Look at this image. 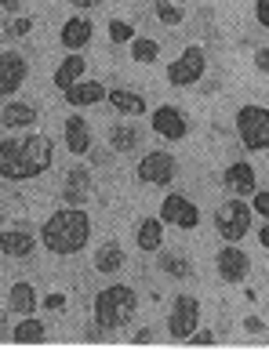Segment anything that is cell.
Instances as JSON below:
<instances>
[{
  "label": "cell",
  "mask_w": 269,
  "mask_h": 352,
  "mask_svg": "<svg viewBox=\"0 0 269 352\" xmlns=\"http://www.w3.org/2000/svg\"><path fill=\"white\" fill-rule=\"evenodd\" d=\"M51 160H55V146L47 135H25V138H4L0 142V178L8 182H30L41 178Z\"/></svg>",
  "instance_id": "1"
},
{
  "label": "cell",
  "mask_w": 269,
  "mask_h": 352,
  "mask_svg": "<svg viewBox=\"0 0 269 352\" xmlns=\"http://www.w3.org/2000/svg\"><path fill=\"white\" fill-rule=\"evenodd\" d=\"M87 240H92V218H87V211H80V207H62V211H55L44 229H41V243L47 247L51 254H80Z\"/></svg>",
  "instance_id": "2"
},
{
  "label": "cell",
  "mask_w": 269,
  "mask_h": 352,
  "mask_svg": "<svg viewBox=\"0 0 269 352\" xmlns=\"http://www.w3.org/2000/svg\"><path fill=\"white\" fill-rule=\"evenodd\" d=\"M135 309H138V294H135V287H127V283L106 287V291H98L95 302H92L95 323H98L106 334L127 327V323L135 320Z\"/></svg>",
  "instance_id": "3"
},
{
  "label": "cell",
  "mask_w": 269,
  "mask_h": 352,
  "mask_svg": "<svg viewBox=\"0 0 269 352\" xmlns=\"http://www.w3.org/2000/svg\"><path fill=\"white\" fill-rule=\"evenodd\" d=\"M237 138L251 153L269 149V109L266 106H240L237 109Z\"/></svg>",
  "instance_id": "4"
},
{
  "label": "cell",
  "mask_w": 269,
  "mask_h": 352,
  "mask_svg": "<svg viewBox=\"0 0 269 352\" xmlns=\"http://www.w3.org/2000/svg\"><path fill=\"white\" fill-rule=\"evenodd\" d=\"M215 229H219V236L237 243L244 240L251 232V204H244L240 197H229L215 207Z\"/></svg>",
  "instance_id": "5"
},
{
  "label": "cell",
  "mask_w": 269,
  "mask_h": 352,
  "mask_svg": "<svg viewBox=\"0 0 269 352\" xmlns=\"http://www.w3.org/2000/svg\"><path fill=\"white\" fill-rule=\"evenodd\" d=\"M200 327V302L193 294H178L168 312V334L175 342H189V334Z\"/></svg>",
  "instance_id": "6"
},
{
  "label": "cell",
  "mask_w": 269,
  "mask_h": 352,
  "mask_svg": "<svg viewBox=\"0 0 269 352\" xmlns=\"http://www.w3.org/2000/svg\"><path fill=\"white\" fill-rule=\"evenodd\" d=\"M204 73H208V58H204L200 47L189 44L182 55L168 66V84L171 87H193V84L204 80Z\"/></svg>",
  "instance_id": "7"
},
{
  "label": "cell",
  "mask_w": 269,
  "mask_h": 352,
  "mask_svg": "<svg viewBox=\"0 0 269 352\" xmlns=\"http://www.w3.org/2000/svg\"><path fill=\"white\" fill-rule=\"evenodd\" d=\"M135 175H138V182H146V186H168V182H175V175H178V164H175L171 153L153 149L138 160Z\"/></svg>",
  "instance_id": "8"
},
{
  "label": "cell",
  "mask_w": 269,
  "mask_h": 352,
  "mask_svg": "<svg viewBox=\"0 0 269 352\" xmlns=\"http://www.w3.org/2000/svg\"><path fill=\"white\" fill-rule=\"evenodd\" d=\"M160 221L164 226H175V229H186V232H193L200 226V211H197V204L182 197V192H171V197H164L160 204Z\"/></svg>",
  "instance_id": "9"
},
{
  "label": "cell",
  "mask_w": 269,
  "mask_h": 352,
  "mask_svg": "<svg viewBox=\"0 0 269 352\" xmlns=\"http://www.w3.org/2000/svg\"><path fill=\"white\" fill-rule=\"evenodd\" d=\"M30 76V62L19 51H0V98H11Z\"/></svg>",
  "instance_id": "10"
},
{
  "label": "cell",
  "mask_w": 269,
  "mask_h": 352,
  "mask_svg": "<svg viewBox=\"0 0 269 352\" xmlns=\"http://www.w3.org/2000/svg\"><path fill=\"white\" fill-rule=\"evenodd\" d=\"M149 124H153V131H157L160 138H168V142H182L189 135V120L178 106H160L149 116Z\"/></svg>",
  "instance_id": "11"
},
{
  "label": "cell",
  "mask_w": 269,
  "mask_h": 352,
  "mask_svg": "<svg viewBox=\"0 0 269 352\" xmlns=\"http://www.w3.org/2000/svg\"><path fill=\"white\" fill-rule=\"evenodd\" d=\"M215 265H219V276L226 283H244L251 276V258L240 251L237 243H229L219 251V258H215Z\"/></svg>",
  "instance_id": "12"
},
{
  "label": "cell",
  "mask_w": 269,
  "mask_h": 352,
  "mask_svg": "<svg viewBox=\"0 0 269 352\" xmlns=\"http://www.w3.org/2000/svg\"><path fill=\"white\" fill-rule=\"evenodd\" d=\"M36 251V236L25 226H11L0 232V254L8 258H30Z\"/></svg>",
  "instance_id": "13"
},
{
  "label": "cell",
  "mask_w": 269,
  "mask_h": 352,
  "mask_svg": "<svg viewBox=\"0 0 269 352\" xmlns=\"http://www.w3.org/2000/svg\"><path fill=\"white\" fill-rule=\"evenodd\" d=\"M255 167L248 160H237V164H229L226 167V175H222V186L233 192V197H251L255 192Z\"/></svg>",
  "instance_id": "14"
},
{
  "label": "cell",
  "mask_w": 269,
  "mask_h": 352,
  "mask_svg": "<svg viewBox=\"0 0 269 352\" xmlns=\"http://www.w3.org/2000/svg\"><path fill=\"white\" fill-rule=\"evenodd\" d=\"M106 95H109V91H106V84H98V80H76L73 87H66V91H62V98H66L73 109L98 106V102L106 98Z\"/></svg>",
  "instance_id": "15"
},
{
  "label": "cell",
  "mask_w": 269,
  "mask_h": 352,
  "mask_svg": "<svg viewBox=\"0 0 269 352\" xmlns=\"http://www.w3.org/2000/svg\"><path fill=\"white\" fill-rule=\"evenodd\" d=\"M87 192H92V171H87V167H73V171H66V186H62V204L80 207V204L87 200Z\"/></svg>",
  "instance_id": "16"
},
{
  "label": "cell",
  "mask_w": 269,
  "mask_h": 352,
  "mask_svg": "<svg viewBox=\"0 0 269 352\" xmlns=\"http://www.w3.org/2000/svg\"><path fill=\"white\" fill-rule=\"evenodd\" d=\"M62 138H66V149H69L73 156H84L87 149H92V127H87L84 116H66Z\"/></svg>",
  "instance_id": "17"
},
{
  "label": "cell",
  "mask_w": 269,
  "mask_h": 352,
  "mask_svg": "<svg viewBox=\"0 0 269 352\" xmlns=\"http://www.w3.org/2000/svg\"><path fill=\"white\" fill-rule=\"evenodd\" d=\"M106 102L113 109H117L120 116H146V98L138 95V91H131V87H109V95H106Z\"/></svg>",
  "instance_id": "18"
},
{
  "label": "cell",
  "mask_w": 269,
  "mask_h": 352,
  "mask_svg": "<svg viewBox=\"0 0 269 352\" xmlns=\"http://www.w3.org/2000/svg\"><path fill=\"white\" fill-rule=\"evenodd\" d=\"M58 41H62V47H66V51H84L87 44H92V22L80 19V15H73L66 25H62Z\"/></svg>",
  "instance_id": "19"
},
{
  "label": "cell",
  "mask_w": 269,
  "mask_h": 352,
  "mask_svg": "<svg viewBox=\"0 0 269 352\" xmlns=\"http://www.w3.org/2000/svg\"><path fill=\"white\" fill-rule=\"evenodd\" d=\"M135 243H138V251L157 254L164 247V221L160 218H142V221H138V229H135Z\"/></svg>",
  "instance_id": "20"
},
{
  "label": "cell",
  "mask_w": 269,
  "mask_h": 352,
  "mask_svg": "<svg viewBox=\"0 0 269 352\" xmlns=\"http://www.w3.org/2000/svg\"><path fill=\"white\" fill-rule=\"evenodd\" d=\"M84 69H87V58H80V51H69V58L58 62L55 69V87H73L76 80H84Z\"/></svg>",
  "instance_id": "21"
},
{
  "label": "cell",
  "mask_w": 269,
  "mask_h": 352,
  "mask_svg": "<svg viewBox=\"0 0 269 352\" xmlns=\"http://www.w3.org/2000/svg\"><path fill=\"white\" fill-rule=\"evenodd\" d=\"M8 312H15V316H33L36 312V291L33 283H15L8 291Z\"/></svg>",
  "instance_id": "22"
},
{
  "label": "cell",
  "mask_w": 269,
  "mask_h": 352,
  "mask_svg": "<svg viewBox=\"0 0 269 352\" xmlns=\"http://www.w3.org/2000/svg\"><path fill=\"white\" fill-rule=\"evenodd\" d=\"M95 269L102 272V276H113V272H120L124 269V247L120 243H102L98 251H95Z\"/></svg>",
  "instance_id": "23"
},
{
  "label": "cell",
  "mask_w": 269,
  "mask_h": 352,
  "mask_svg": "<svg viewBox=\"0 0 269 352\" xmlns=\"http://www.w3.org/2000/svg\"><path fill=\"white\" fill-rule=\"evenodd\" d=\"M33 120H36V109L30 102H8V106L0 109V124L11 127V131H15V127H30Z\"/></svg>",
  "instance_id": "24"
},
{
  "label": "cell",
  "mask_w": 269,
  "mask_h": 352,
  "mask_svg": "<svg viewBox=\"0 0 269 352\" xmlns=\"http://www.w3.org/2000/svg\"><path fill=\"white\" fill-rule=\"evenodd\" d=\"M109 146L117 153H131L135 146H142V131H138L135 124H117L109 131Z\"/></svg>",
  "instance_id": "25"
},
{
  "label": "cell",
  "mask_w": 269,
  "mask_h": 352,
  "mask_svg": "<svg viewBox=\"0 0 269 352\" xmlns=\"http://www.w3.org/2000/svg\"><path fill=\"white\" fill-rule=\"evenodd\" d=\"M11 338H15V342H25V345H36V342H44V338H47V327L41 320H33V316H22L15 323V331H11Z\"/></svg>",
  "instance_id": "26"
},
{
  "label": "cell",
  "mask_w": 269,
  "mask_h": 352,
  "mask_svg": "<svg viewBox=\"0 0 269 352\" xmlns=\"http://www.w3.org/2000/svg\"><path fill=\"white\" fill-rule=\"evenodd\" d=\"M160 269L168 272V276H175V280H186L189 276V262H186V254H178V251H164L160 247Z\"/></svg>",
  "instance_id": "27"
},
{
  "label": "cell",
  "mask_w": 269,
  "mask_h": 352,
  "mask_svg": "<svg viewBox=\"0 0 269 352\" xmlns=\"http://www.w3.org/2000/svg\"><path fill=\"white\" fill-rule=\"evenodd\" d=\"M131 58L142 62V66H149V62L160 58V44L153 41V36H135L131 41Z\"/></svg>",
  "instance_id": "28"
},
{
  "label": "cell",
  "mask_w": 269,
  "mask_h": 352,
  "mask_svg": "<svg viewBox=\"0 0 269 352\" xmlns=\"http://www.w3.org/2000/svg\"><path fill=\"white\" fill-rule=\"evenodd\" d=\"M157 19L164 25H178V22L186 19V11L178 8V4H171V0H157Z\"/></svg>",
  "instance_id": "29"
},
{
  "label": "cell",
  "mask_w": 269,
  "mask_h": 352,
  "mask_svg": "<svg viewBox=\"0 0 269 352\" xmlns=\"http://www.w3.org/2000/svg\"><path fill=\"white\" fill-rule=\"evenodd\" d=\"M109 41L113 44H131L135 41V25L124 22V19H113L109 22Z\"/></svg>",
  "instance_id": "30"
},
{
  "label": "cell",
  "mask_w": 269,
  "mask_h": 352,
  "mask_svg": "<svg viewBox=\"0 0 269 352\" xmlns=\"http://www.w3.org/2000/svg\"><path fill=\"white\" fill-rule=\"evenodd\" d=\"M30 30H33V19L15 15V19H8V25H4V36H11V41H19V36H25Z\"/></svg>",
  "instance_id": "31"
},
{
  "label": "cell",
  "mask_w": 269,
  "mask_h": 352,
  "mask_svg": "<svg viewBox=\"0 0 269 352\" xmlns=\"http://www.w3.org/2000/svg\"><path fill=\"white\" fill-rule=\"evenodd\" d=\"M251 211H255V214H262V218H269V189L255 192V200H251Z\"/></svg>",
  "instance_id": "32"
},
{
  "label": "cell",
  "mask_w": 269,
  "mask_h": 352,
  "mask_svg": "<svg viewBox=\"0 0 269 352\" xmlns=\"http://www.w3.org/2000/svg\"><path fill=\"white\" fill-rule=\"evenodd\" d=\"M255 19H259V25L269 30V0H255Z\"/></svg>",
  "instance_id": "33"
},
{
  "label": "cell",
  "mask_w": 269,
  "mask_h": 352,
  "mask_svg": "<svg viewBox=\"0 0 269 352\" xmlns=\"http://www.w3.org/2000/svg\"><path fill=\"white\" fill-rule=\"evenodd\" d=\"M189 342H193V345H215V334L211 331H193V334H189Z\"/></svg>",
  "instance_id": "34"
},
{
  "label": "cell",
  "mask_w": 269,
  "mask_h": 352,
  "mask_svg": "<svg viewBox=\"0 0 269 352\" xmlns=\"http://www.w3.org/2000/svg\"><path fill=\"white\" fill-rule=\"evenodd\" d=\"M255 66H259V73H269V47L255 51Z\"/></svg>",
  "instance_id": "35"
},
{
  "label": "cell",
  "mask_w": 269,
  "mask_h": 352,
  "mask_svg": "<svg viewBox=\"0 0 269 352\" xmlns=\"http://www.w3.org/2000/svg\"><path fill=\"white\" fill-rule=\"evenodd\" d=\"M244 331H248V334H262L266 323H262L259 316H248V320H244Z\"/></svg>",
  "instance_id": "36"
},
{
  "label": "cell",
  "mask_w": 269,
  "mask_h": 352,
  "mask_svg": "<svg viewBox=\"0 0 269 352\" xmlns=\"http://www.w3.org/2000/svg\"><path fill=\"white\" fill-rule=\"evenodd\" d=\"M66 305V294H47L44 298V309H62Z\"/></svg>",
  "instance_id": "37"
},
{
  "label": "cell",
  "mask_w": 269,
  "mask_h": 352,
  "mask_svg": "<svg viewBox=\"0 0 269 352\" xmlns=\"http://www.w3.org/2000/svg\"><path fill=\"white\" fill-rule=\"evenodd\" d=\"M153 338H157V334H153L149 327H142V331H135V342H138V345H149Z\"/></svg>",
  "instance_id": "38"
},
{
  "label": "cell",
  "mask_w": 269,
  "mask_h": 352,
  "mask_svg": "<svg viewBox=\"0 0 269 352\" xmlns=\"http://www.w3.org/2000/svg\"><path fill=\"white\" fill-rule=\"evenodd\" d=\"M0 8H4V11H11V15H19L22 0H0Z\"/></svg>",
  "instance_id": "39"
},
{
  "label": "cell",
  "mask_w": 269,
  "mask_h": 352,
  "mask_svg": "<svg viewBox=\"0 0 269 352\" xmlns=\"http://www.w3.org/2000/svg\"><path fill=\"white\" fill-rule=\"evenodd\" d=\"M69 4H73V8H80V11H87V8H98L102 0H69Z\"/></svg>",
  "instance_id": "40"
},
{
  "label": "cell",
  "mask_w": 269,
  "mask_h": 352,
  "mask_svg": "<svg viewBox=\"0 0 269 352\" xmlns=\"http://www.w3.org/2000/svg\"><path fill=\"white\" fill-rule=\"evenodd\" d=\"M259 243L266 247V251H269V218H266V226L259 229Z\"/></svg>",
  "instance_id": "41"
}]
</instances>
